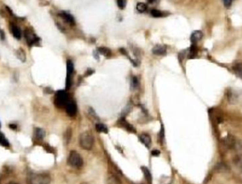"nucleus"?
Listing matches in <instances>:
<instances>
[{"label": "nucleus", "mask_w": 242, "mask_h": 184, "mask_svg": "<svg viewBox=\"0 0 242 184\" xmlns=\"http://www.w3.org/2000/svg\"><path fill=\"white\" fill-rule=\"evenodd\" d=\"M50 175L45 173H30L27 176V184H50Z\"/></svg>", "instance_id": "1"}, {"label": "nucleus", "mask_w": 242, "mask_h": 184, "mask_svg": "<svg viewBox=\"0 0 242 184\" xmlns=\"http://www.w3.org/2000/svg\"><path fill=\"white\" fill-rule=\"evenodd\" d=\"M94 139L91 132L87 131L81 134L79 137V144L82 148L86 150H90L94 146Z\"/></svg>", "instance_id": "2"}, {"label": "nucleus", "mask_w": 242, "mask_h": 184, "mask_svg": "<svg viewBox=\"0 0 242 184\" xmlns=\"http://www.w3.org/2000/svg\"><path fill=\"white\" fill-rule=\"evenodd\" d=\"M68 164L74 168H80L83 165V159L76 151H72L68 156Z\"/></svg>", "instance_id": "3"}, {"label": "nucleus", "mask_w": 242, "mask_h": 184, "mask_svg": "<svg viewBox=\"0 0 242 184\" xmlns=\"http://www.w3.org/2000/svg\"><path fill=\"white\" fill-rule=\"evenodd\" d=\"M69 97L65 91H58L55 97V104L58 108H64L69 101Z\"/></svg>", "instance_id": "4"}, {"label": "nucleus", "mask_w": 242, "mask_h": 184, "mask_svg": "<svg viewBox=\"0 0 242 184\" xmlns=\"http://www.w3.org/2000/svg\"><path fill=\"white\" fill-rule=\"evenodd\" d=\"M24 36H25L27 43L30 46L35 45L39 41V38L30 28L26 29L25 31H24Z\"/></svg>", "instance_id": "5"}, {"label": "nucleus", "mask_w": 242, "mask_h": 184, "mask_svg": "<svg viewBox=\"0 0 242 184\" xmlns=\"http://www.w3.org/2000/svg\"><path fill=\"white\" fill-rule=\"evenodd\" d=\"M74 72V65L72 61L68 60L67 62V79H66V88L69 89L72 85V75Z\"/></svg>", "instance_id": "6"}, {"label": "nucleus", "mask_w": 242, "mask_h": 184, "mask_svg": "<svg viewBox=\"0 0 242 184\" xmlns=\"http://www.w3.org/2000/svg\"><path fill=\"white\" fill-rule=\"evenodd\" d=\"M65 108L67 113L71 117L75 116V114L77 113V105L72 99H69Z\"/></svg>", "instance_id": "7"}, {"label": "nucleus", "mask_w": 242, "mask_h": 184, "mask_svg": "<svg viewBox=\"0 0 242 184\" xmlns=\"http://www.w3.org/2000/svg\"><path fill=\"white\" fill-rule=\"evenodd\" d=\"M152 53L156 55H164L167 53V47L163 45H156L152 48Z\"/></svg>", "instance_id": "8"}, {"label": "nucleus", "mask_w": 242, "mask_h": 184, "mask_svg": "<svg viewBox=\"0 0 242 184\" xmlns=\"http://www.w3.org/2000/svg\"><path fill=\"white\" fill-rule=\"evenodd\" d=\"M10 31L11 32L12 35L14 37V38L18 39H21V31L20 30V28H19L18 26L14 24H10Z\"/></svg>", "instance_id": "9"}, {"label": "nucleus", "mask_w": 242, "mask_h": 184, "mask_svg": "<svg viewBox=\"0 0 242 184\" xmlns=\"http://www.w3.org/2000/svg\"><path fill=\"white\" fill-rule=\"evenodd\" d=\"M60 16L62 17V18L64 19V20L67 22V24H69L70 25H74L75 24V21L74 17H73L71 14L67 13V12L62 11L60 14Z\"/></svg>", "instance_id": "10"}, {"label": "nucleus", "mask_w": 242, "mask_h": 184, "mask_svg": "<svg viewBox=\"0 0 242 184\" xmlns=\"http://www.w3.org/2000/svg\"><path fill=\"white\" fill-rule=\"evenodd\" d=\"M202 38V33L200 31H195L191 34L190 41L193 44H195Z\"/></svg>", "instance_id": "11"}, {"label": "nucleus", "mask_w": 242, "mask_h": 184, "mask_svg": "<svg viewBox=\"0 0 242 184\" xmlns=\"http://www.w3.org/2000/svg\"><path fill=\"white\" fill-rule=\"evenodd\" d=\"M140 141L142 142V144H145L146 147H150L151 143V139L150 136L148 134L143 133L140 136Z\"/></svg>", "instance_id": "12"}, {"label": "nucleus", "mask_w": 242, "mask_h": 184, "mask_svg": "<svg viewBox=\"0 0 242 184\" xmlns=\"http://www.w3.org/2000/svg\"><path fill=\"white\" fill-rule=\"evenodd\" d=\"M120 124L121 125L122 127H123L125 129L127 130V131H129V132H135V130H134V127L133 126H131L130 124L128 123V121H126L125 119H121V121H119Z\"/></svg>", "instance_id": "13"}, {"label": "nucleus", "mask_w": 242, "mask_h": 184, "mask_svg": "<svg viewBox=\"0 0 242 184\" xmlns=\"http://www.w3.org/2000/svg\"><path fill=\"white\" fill-rule=\"evenodd\" d=\"M142 170L143 174L144 176H145L146 181L150 184H151V183H152V177H151L150 171L147 168L145 167V166H142Z\"/></svg>", "instance_id": "14"}, {"label": "nucleus", "mask_w": 242, "mask_h": 184, "mask_svg": "<svg viewBox=\"0 0 242 184\" xmlns=\"http://www.w3.org/2000/svg\"><path fill=\"white\" fill-rule=\"evenodd\" d=\"M16 57L22 62H25L26 60V55L23 49H19L16 50Z\"/></svg>", "instance_id": "15"}, {"label": "nucleus", "mask_w": 242, "mask_h": 184, "mask_svg": "<svg viewBox=\"0 0 242 184\" xmlns=\"http://www.w3.org/2000/svg\"><path fill=\"white\" fill-rule=\"evenodd\" d=\"M45 135V132L43 131V129L39 128V127H37L35 130V136L37 139H43L44 138V137Z\"/></svg>", "instance_id": "16"}, {"label": "nucleus", "mask_w": 242, "mask_h": 184, "mask_svg": "<svg viewBox=\"0 0 242 184\" xmlns=\"http://www.w3.org/2000/svg\"><path fill=\"white\" fill-rule=\"evenodd\" d=\"M97 51L100 54H101L102 55L105 56V57H109L111 54V50H110L108 48H107L106 47H99V48H98Z\"/></svg>", "instance_id": "17"}, {"label": "nucleus", "mask_w": 242, "mask_h": 184, "mask_svg": "<svg viewBox=\"0 0 242 184\" xmlns=\"http://www.w3.org/2000/svg\"><path fill=\"white\" fill-rule=\"evenodd\" d=\"M96 129L98 132H103V133L106 134V133H108V127H106V126H105V125L101 124V123L96 124Z\"/></svg>", "instance_id": "18"}, {"label": "nucleus", "mask_w": 242, "mask_h": 184, "mask_svg": "<svg viewBox=\"0 0 242 184\" xmlns=\"http://www.w3.org/2000/svg\"><path fill=\"white\" fill-rule=\"evenodd\" d=\"M0 144L3 147H9V142L2 132H0Z\"/></svg>", "instance_id": "19"}, {"label": "nucleus", "mask_w": 242, "mask_h": 184, "mask_svg": "<svg viewBox=\"0 0 242 184\" xmlns=\"http://www.w3.org/2000/svg\"><path fill=\"white\" fill-rule=\"evenodd\" d=\"M107 184H122L121 181L115 176H112L108 180Z\"/></svg>", "instance_id": "20"}, {"label": "nucleus", "mask_w": 242, "mask_h": 184, "mask_svg": "<svg viewBox=\"0 0 242 184\" xmlns=\"http://www.w3.org/2000/svg\"><path fill=\"white\" fill-rule=\"evenodd\" d=\"M146 9H147V6H146L145 3L140 2V3L137 4V10L139 12H140V13L145 12L146 10Z\"/></svg>", "instance_id": "21"}, {"label": "nucleus", "mask_w": 242, "mask_h": 184, "mask_svg": "<svg viewBox=\"0 0 242 184\" xmlns=\"http://www.w3.org/2000/svg\"><path fill=\"white\" fill-rule=\"evenodd\" d=\"M234 70L237 75L242 78V63L236 64L234 67Z\"/></svg>", "instance_id": "22"}, {"label": "nucleus", "mask_w": 242, "mask_h": 184, "mask_svg": "<svg viewBox=\"0 0 242 184\" xmlns=\"http://www.w3.org/2000/svg\"><path fill=\"white\" fill-rule=\"evenodd\" d=\"M197 54V48L195 46V44H193L191 47L190 48V53H189V56L190 58H193L195 57Z\"/></svg>", "instance_id": "23"}, {"label": "nucleus", "mask_w": 242, "mask_h": 184, "mask_svg": "<svg viewBox=\"0 0 242 184\" xmlns=\"http://www.w3.org/2000/svg\"><path fill=\"white\" fill-rule=\"evenodd\" d=\"M151 14L153 17H156V18H159V17L162 16V13L161 11L159 10H157V9H152L151 11Z\"/></svg>", "instance_id": "24"}, {"label": "nucleus", "mask_w": 242, "mask_h": 184, "mask_svg": "<svg viewBox=\"0 0 242 184\" xmlns=\"http://www.w3.org/2000/svg\"><path fill=\"white\" fill-rule=\"evenodd\" d=\"M117 4L121 9H123L126 6V0H117Z\"/></svg>", "instance_id": "25"}, {"label": "nucleus", "mask_w": 242, "mask_h": 184, "mask_svg": "<svg viewBox=\"0 0 242 184\" xmlns=\"http://www.w3.org/2000/svg\"><path fill=\"white\" fill-rule=\"evenodd\" d=\"M232 1H233V0H223L224 6L227 7V8L230 7L232 4Z\"/></svg>", "instance_id": "26"}, {"label": "nucleus", "mask_w": 242, "mask_h": 184, "mask_svg": "<svg viewBox=\"0 0 242 184\" xmlns=\"http://www.w3.org/2000/svg\"><path fill=\"white\" fill-rule=\"evenodd\" d=\"M138 84V79H137V78L133 77V80H132V85H133V87L134 88H135V87H137Z\"/></svg>", "instance_id": "27"}, {"label": "nucleus", "mask_w": 242, "mask_h": 184, "mask_svg": "<svg viewBox=\"0 0 242 184\" xmlns=\"http://www.w3.org/2000/svg\"><path fill=\"white\" fill-rule=\"evenodd\" d=\"M0 38H1L2 41L4 40V38H5V33H4V32L2 30L1 28H0Z\"/></svg>", "instance_id": "28"}, {"label": "nucleus", "mask_w": 242, "mask_h": 184, "mask_svg": "<svg viewBox=\"0 0 242 184\" xmlns=\"http://www.w3.org/2000/svg\"><path fill=\"white\" fill-rule=\"evenodd\" d=\"M151 154H152V155H154V156H159V152L158 150H156V149H155V150L152 151Z\"/></svg>", "instance_id": "29"}, {"label": "nucleus", "mask_w": 242, "mask_h": 184, "mask_svg": "<svg viewBox=\"0 0 242 184\" xmlns=\"http://www.w3.org/2000/svg\"><path fill=\"white\" fill-rule=\"evenodd\" d=\"M9 127H10V128L11 129H16V125L15 124H10L9 125Z\"/></svg>", "instance_id": "30"}, {"label": "nucleus", "mask_w": 242, "mask_h": 184, "mask_svg": "<svg viewBox=\"0 0 242 184\" xmlns=\"http://www.w3.org/2000/svg\"><path fill=\"white\" fill-rule=\"evenodd\" d=\"M146 1L150 4H154V3H156V2H157V0H146Z\"/></svg>", "instance_id": "31"}, {"label": "nucleus", "mask_w": 242, "mask_h": 184, "mask_svg": "<svg viewBox=\"0 0 242 184\" xmlns=\"http://www.w3.org/2000/svg\"><path fill=\"white\" fill-rule=\"evenodd\" d=\"M8 184H18V183H13V182H11V183H9Z\"/></svg>", "instance_id": "32"}, {"label": "nucleus", "mask_w": 242, "mask_h": 184, "mask_svg": "<svg viewBox=\"0 0 242 184\" xmlns=\"http://www.w3.org/2000/svg\"><path fill=\"white\" fill-rule=\"evenodd\" d=\"M1 180H2V178H1V176H0V183H1Z\"/></svg>", "instance_id": "33"}, {"label": "nucleus", "mask_w": 242, "mask_h": 184, "mask_svg": "<svg viewBox=\"0 0 242 184\" xmlns=\"http://www.w3.org/2000/svg\"><path fill=\"white\" fill-rule=\"evenodd\" d=\"M1 126H2V124H1V122H0V127H1Z\"/></svg>", "instance_id": "34"}, {"label": "nucleus", "mask_w": 242, "mask_h": 184, "mask_svg": "<svg viewBox=\"0 0 242 184\" xmlns=\"http://www.w3.org/2000/svg\"><path fill=\"white\" fill-rule=\"evenodd\" d=\"M82 184H86V183H82Z\"/></svg>", "instance_id": "35"}]
</instances>
